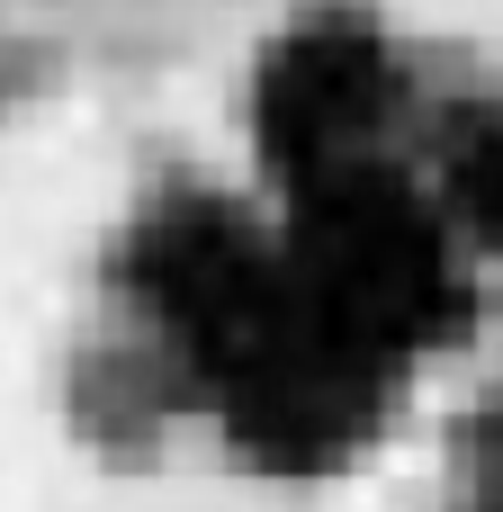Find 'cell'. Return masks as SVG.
<instances>
[{
    "label": "cell",
    "mask_w": 503,
    "mask_h": 512,
    "mask_svg": "<svg viewBox=\"0 0 503 512\" xmlns=\"http://www.w3.org/2000/svg\"><path fill=\"white\" fill-rule=\"evenodd\" d=\"M423 108H432V72L369 0H306L297 18L261 36L243 81L252 171L270 198H288L351 162L414 153Z\"/></svg>",
    "instance_id": "1"
},
{
    "label": "cell",
    "mask_w": 503,
    "mask_h": 512,
    "mask_svg": "<svg viewBox=\"0 0 503 512\" xmlns=\"http://www.w3.org/2000/svg\"><path fill=\"white\" fill-rule=\"evenodd\" d=\"M414 162L432 171L450 225L468 234V252L503 279V90H441L423 108Z\"/></svg>",
    "instance_id": "2"
}]
</instances>
